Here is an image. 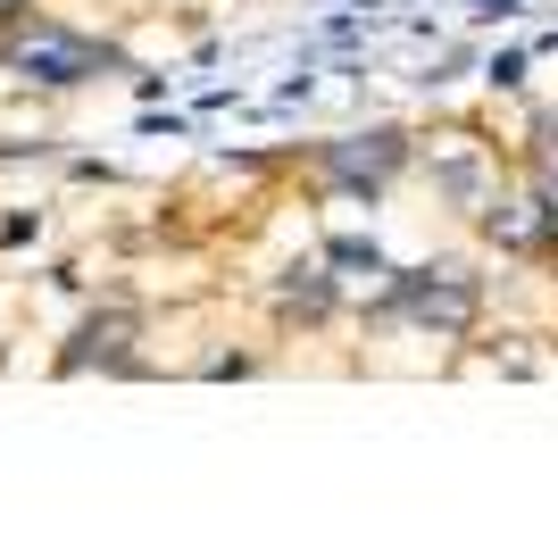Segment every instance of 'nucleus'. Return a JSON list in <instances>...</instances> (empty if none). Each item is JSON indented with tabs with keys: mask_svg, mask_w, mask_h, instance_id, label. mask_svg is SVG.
I'll use <instances>...</instances> for the list:
<instances>
[{
	"mask_svg": "<svg viewBox=\"0 0 558 549\" xmlns=\"http://www.w3.org/2000/svg\"><path fill=\"white\" fill-rule=\"evenodd\" d=\"M367 325H409L417 342H466L484 325V274L466 258H425V267H392L359 308Z\"/></svg>",
	"mask_w": 558,
	"mask_h": 549,
	"instance_id": "nucleus-1",
	"label": "nucleus"
},
{
	"mask_svg": "<svg viewBox=\"0 0 558 549\" xmlns=\"http://www.w3.org/2000/svg\"><path fill=\"white\" fill-rule=\"evenodd\" d=\"M409 167H417V134L392 125V117H375V125H359V134L317 142V183L342 192V200H359V208L392 200V183L409 175Z\"/></svg>",
	"mask_w": 558,
	"mask_h": 549,
	"instance_id": "nucleus-2",
	"label": "nucleus"
},
{
	"mask_svg": "<svg viewBox=\"0 0 558 549\" xmlns=\"http://www.w3.org/2000/svg\"><path fill=\"white\" fill-rule=\"evenodd\" d=\"M0 68L17 75V84H43V91H75V84H100V75L125 68V50L93 42V34H75L59 17H34L17 25L9 42H0Z\"/></svg>",
	"mask_w": 558,
	"mask_h": 549,
	"instance_id": "nucleus-3",
	"label": "nucleus"
},
{
	"mask_svg": "<svg viewBox=\"0 0 558 549\" xmlns=\"http://www.w3.org/2000/svg\"><path fill=\"white\" fill-rule=\"evenodd\" d=\"M134 342H142V317L125 308V300H109V308H93V317L75 325V342L59 350V375H93V366H109V375H142Z\"/></svg>",
	"mask_w": 558,
	"mask_h": 549,
	"instance_id": "nucleus-4",
	"label": "nucleus"
},
{
	"mask_svg": "<svg viewBox=\"0 0 558 549\" xmlns=\"http://www.w3.org/2000/svg\"><path fill=\"white\" fill-rule=\"evenodd\" d=\"M342 292H350V283L326 267V258H301V267H283V274H276L267 308H276L283 333H292V325H301V333H326V325L342 317Z\"/></svg>",
	"mask_w": 558,
	"mask_h": 549,
	"instance_id": "nucleus-5",
	"label": "nucleus"
},
{
	"mask_svg": "<svg viewBox=\"0 0 558 549\" xmlns=\"http://www.w3.org/2000/svg\"><path fill=\"white\" fill-rule=\"evenodd\" d=\"M425 183H434L442 208H459V217H484V208L500 200V167H492L484 150H434V159H425Z\"/></svg>",
	"mask_w": 558,
	"mask_h": 549,
	"instance_id": "nucleus-6",
	"label": "nucleus"
},
{
	"mask_svg": "<svg viewBox=\"0 0 558 549\" xmlns=\"http://www.w3.org/2000/svg\"><path fill=\"white\" fill-rule=\"evenodd\" d=\"M326 267L342 274V283H367V292H375V283H384V274H392V258L375 251L367 233H333V242H326Z\"/></svg>",
	"mask_w": 558,
	"mask_h": 549,
	"instance_id": "nucleus-7",
	"label": "nucleus"
},
{
	"mask_svg": "<svg viewBox=\"0 0 558 549\" xmlns=\"http://www.w3.org/2000/svg\"><path fill=\"white\" fill-rule=\"evenodd\" d=\"M492 84H500V91H509V84H525V50H500V59H492Z\"/></svg>",
	"mask_w": 558,
	"mask_h": 549,
	"instance_id": "nucleus-8",
	"label": "nucleus"
},
{
	"mask_svg": "<svg viewBox=\"0 0 558 549\" xmlns=\"http://www.w3.org/2000/svg\"><path fill=\"white\" fill-rule=\"evenodd\" d=\"M25 9H34V0H0V25H17V17H25Z\"/></svg>",
	"mask_w": 558,
	"mask_h": 549,
	"instance_id": "nucleus-9",
	"label": "nucleus"
},
{
	"mask_svg": "<svg viewBox=\"0 0 558 549\" xmlns=\"http://www.w3.org/2000/svg\"><path fill=\"white\" fill-rule=\"evenodd\" d=\"M509 9H517V0H484V17H509Z\"/></svg>",
	"mask_w": 558,
	"mask_h": 549,
	"instance_id": "nucleus-10",
	"label": "nucleus"
}]
</instances>
